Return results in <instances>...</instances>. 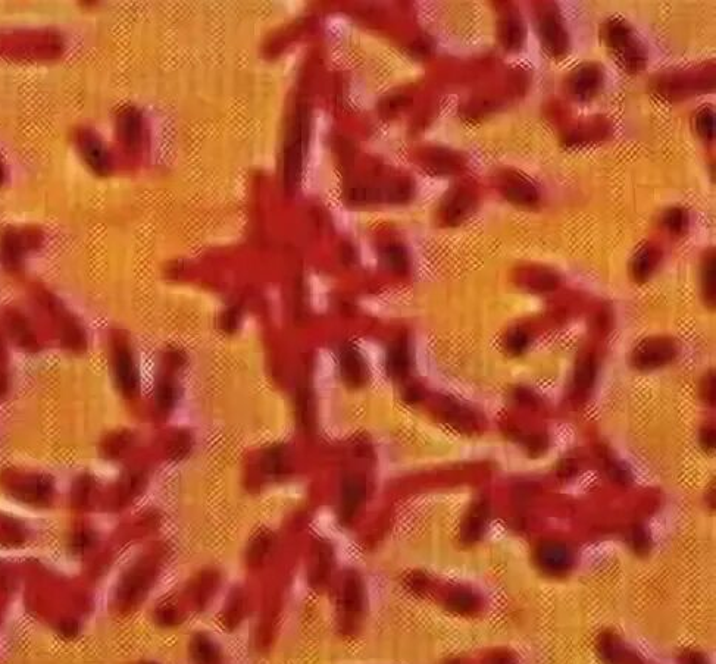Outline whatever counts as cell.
I'll use <instances>...</instances> for the list:
<instances>
[{"instance_id":"obj_15","label":"cell","mask_w":716,"mask_h":664,"mask_svg":"<svg viewBox=\"0 0 716 664\" xmlns=\"http://www.w3.org/2000/svg\"><path fill=\"white\" fill-rule=\"evenodd\" d=\"M596 380V363L592 359L583 360L574 375L575 390L587 391Z\"/></svg>"},{"instance_id":"obj_17","label":"cell","mask_w":716,"mask_h":664,"mask_svg":"<svg viewBox=\"0 0 716 664\" xmlns=\"http://www.w3.org/2000/svg\"><path fill=\"white\" fill-rule=\"evenodd\" d=\"M664 225L671 233H684L689 227V215L681 208L669 209L664 215Z\"/></svg>"},{"instance_id":"obj_6","label":"cell","mask_w":716,"mask_h":664,"mask_svg":"<svg viewBox=\"0 0 716 664\" xmlns=\"http://www.w3.org/2000/svg\"><path fill=\"white\" fill-rule=\"evenodd\" d=\"M474 197L468 191L459 190L453 193L443 205V218L447 224H461L474 211Z\"/></svg>"},{"instance_id":"obj_3","label":"cell","mask_w":716,"mask_h":664,"mask_svg":"<svg viewBox=\"0 0 716 664\" xmlns=\"http://www.w3.org/2000/svg\"><path fill=\"white\" fill-rule=\"evenodd\" d=\"M539 34L544 49L553 56L568 52V33L561 14L555 8L546 9L539 18Z\"/></svg>"},{"instance_id":"obj_18","label":"cell","mask_w":716,"mask_h":664,"mask_svg":"<svg viewBox=\"0 0 716 664\" xmlns=\"http://www.w3.org/2000/svg\"><path fill=\"white\" fill-rule=\"evenodd\" d=\"M696 130L705 140L715 137V114L711 109L705 108L696 115Z\"/></svg>"},{"instance_id":"obj_8","label":"cell","mask_w":716,"mask_h":664,"mask_svg":"<svg viewBox=\"0 0 716 664\" xmlns=\"http://www.w3.org/2000/svg\"><path fill=\"white\" fill-rule=\"evenodd\" d=\"M505 196L515 205L531 206L536 205L539 200V191L530 181L514 177L506 183Z\"/></svg>"},{"instance_id":"obj_21","label":"cell","mask_w":716,"mask_h":664,"mask_svg":"<svg viewBox=\"0 0 716 664\" xmlns=\"http://www.w3.org/2000/svg\"><path fill=\"white\" fill-rule=\"evenodd\" d=\"M506 346H508V350H511L512 353L518 355L522 350L527 349V334L521 330L512 331L511 334L508 335V338H506Z\"/></svg>"},{"instance_id":"obj_9","label":"cell","mask_w":716,"mask_h":664,"mask_svg":"<svg viewBox=\"0 0 716 664\" xmlns=\"http://www.w3.org/2000/svg\"><path fill=\"white\" fill-rule=\"evenodd\" d=\"M340 369H342V375L347 384L361 385L367 380V368H365L364 360L353 349L343 350L342 356H340Z\"/></svg>"},{"instance_id":"obj_14","label":"cell","mask_w":716,"mask_h":664,"mask_svg":"<svg viewBox=\"0 0 716 664\" xmlns=\"http://www.w3.org/2000/svg\"><path fill=\"white\" fill-rule=\"evenodd\" d=\"M702 290L706 303L714 308L716 300V259L714 253L706 259L702 271Z\"/></svg>"},{"instance_id":"obj_7","label":"cell","mask_w":716,"mask_h":664,"mask_svg":"<svg viewBox=\"0 0 716 664\" xmlns=\"http://www.w3.org/2000/svg\"><path fill=\"white\" fill-rule=\"evenodd\" d=\"M499 39L503 48L518 50L524 45L525 27L517 12H508L499 23Z\"/></svg>"},{"instance_id":"obj_5","label":"cell","mask_w":716,"mask_h":664,"mask_svg":"<svg viewBox=\"0 0 716 664\" xmlns=\"http://www.w3.org/2000/svg\"><path fill=\"white\" fill-rule=\"evenodd\" d=\"M603 74L597 65H581L568 81L569 93L578 100H590L602 87Z\"/></svg>"},{"instance_id":"obj_16","label":"cell","mask_w":716,"mask_h":664,"mask_svg":"<svg viewBox=\"0 0 716 664\" xmlns=\"http://www.w3.org/2000/svg\"><path fill=\"white\" fill-rule=\"evenodd\" d=\"M120 124L123 137L127 140V143L130 144V146L139 143L140 131H142L139 114H136L134 111L125 112L123 117H121Z\"/></svg>"},{"instance_id":"obj_22","label":"cell","mask_w":716,"mask_h":664,"mask_svg":"<svg viewBox=\"0 0 716 664\" xmlns=\"http://www.w3.org/2000/svg\"><path fill=\"white\" fill-rule=\"evenodd\" d=\"M715 440H716L715 429L714 428H705V431H703V435H702L703 446H705V449L714 451Z\"/></svg>"},{"instance_id":"obj_10","label":"cell","mask_w":716,"mask_h":664,"mask_svg":"<svg viewBox=\"0 0 716 664\" xmlns=\"http://www.w3.org/2000/svg\"><path fill=\"white\" fill-rule=\"evenodd\" d=\"M658 262V252L650 246H644L634 255L631 262V272L637 280H646L650 277Z\"/></svg>"},{"instance_id":"obj_13","label":"cell","mask_w":716,"mask_h":664,"mask_svg":"<svg viewBox=\"0 0 716 664\" xmlns=\"http://www.w3.org/2000/svg\"><path fill=\"white\" fill-rule=\"evenodd\" d=\"M409 366H411V357H409L408 347L403 343L396 344L390 352L387 359V368L393 377H403L408 374Z\"/></svg>"},{"instance_id":"obj_12","label":"cell","mask_w":716,"mask_h":664,"mask_svg":"<svg viewBox=\"0 0 716 664\" xmlns=\"http://www.w3.org/2000/svg\"><path fill=\"white\" fill-rule=\"evenodd\" d=\"M81 147H83L86 161L92 165L93 169L98 172H105L108 169V155L95 137L87 136L81 139Z\"/></svg>"},{"instance_id":"obj_11","label":"cell","mask_w":716,"mask_h":664,"mask_svg":"<svg viewBox=\"0 0 716 664\" xmlns=\"http://www.w3.org/2000/svg\"><path fill=\"white\" fill-rule=\"evenodd\" d=\"M365 497V485L361 479L350 478L345 482V490H343V515L350 518L358 509Z\"/></svg>"},{"instance_id":"obj_4","label":"cell","mask_w":716,"mask_h":664,"mask_svg":"<svg viewBox=\"0 0 716 664\" xmlns=\"http://www.w3.org/2000/svg\"><path fill=\"white\" fill-rule=\"evenodd\" d=\"M675 357V347L667 338H650L634 350L633 363L643 371L661 368Z\"/></svg>"},{"instance_id":"obj_19","label":"cell","mask_w":716,"mask_h":664,"mask_svg":"<svg viewBox=\"0 0 716 664\" xmlns=\"http://www.w3.org/2000/svg\"><path fill=\"white\" fill-rule=\"evenodd\" d=\"M384 259L389 263L390 268L397 272H405L408 269L409 261L405 250L400 246H389L384 252Z\"/></svg>"},{"instance_id":"obj_20","label":"cell","mask_w":716,"mask_h":664,"mask_svg":"<svg viewBox=\"0 0 716 664\" xmlns=\"http://www.w3.org/2000/svg\"><path fill=\"white\" fill-rule=\"evenodd\" d=\"M193 654H195L196 660L202 664H212L217 660V653H215L214 647H212L211 642L206 640H198L195 642Z\"/></svg>"},{"instance_id":"obj_1","label":"cell","mask_w":716,"mask_h":664,"mask_svg":"<svg viewBox=\"0 0 716 664\" xmlns=\"http://www.w3.org/2000/svg\"><path fill=\"white\" fill-rule=\"evenodd\" d=\"M606 45L609 46L619 64L627 71L637 72L643 70L647 62L646 49L633 28L625 21L611 20L603 28Z\"/></svg>"},{"instance_id":"obj_2","label":"cell","mask_w":716,"mask_h":664,"mask_svg":"<svg viewBox=\"0 0 716 664\" xmlns=\"http://www.w3.org/2000/svg\"><path fill=\"white\" fill-rule=\"evenodd\" d=\"M309 124L305 112H299L290 125L284 144V184L287 189H296L302 175L303 159L308 149Z\"/></svg>"}]
</instances>
